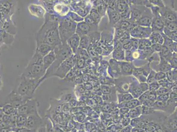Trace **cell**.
Segmentation results:
<instances>
[{
	"instance_id": "cell-43",
	"label": "cell",
	"mask_w": 177,
	"mask_h": 132,
	"mask_svg": "<svg viewBox=\"0 0 177 132\" xmlns=\"http://www.w3.org/2000/svg\"><path fill=\"white\" fill-rule=\"evenodd\" d=\"M123 68L124 71L126 73L131 72L132 71V68L131 66H130L129 64H127L123 65Z\"/></svg>"
},
{
	"instance_id": "cell-13",
	"label": "cell",
	"mask_w": 177,
	"mask_h": 132,
	"mask_svg": "<svg viewBox=\"0 0 177 132\" xmlns=\"http://www.w3.org/2000/svg\"><path fill=\"white\" fill-rule=\"evenodd\" d=\"M141 104H141V102L139 101V100L133 99L130 100L128 101L119 104L118 107L119 108H122V107H126L130 110V109H132V108L136 107V106H139Z\"/></svg>"
},
{
	"instance_id": "cell-40",
	"label": "cell",
	"mask_w": 177,
	"mask_h": 132,
	"mask_svg": "<svg viewBox=\"0 0 177 132\" xmlns=\"http://www.w3.org/2000/svg\"><path fill=\"white\" fill-rule=\"evenodd\" d=\"M155 74L154 72H151L150 73L147 79V82L148 83H151L154 82V80H155Z\"/></svg>"
},
{
	"instance_id": "cell-53",
	"label": "cell",
	"mask_w": 177,
	"mask_h": 132,
	"mask_svg": "<svg viewBox=\"0 0 177 132\" xmlns=\"http://www.w3.org/2000/svg\"><path fill=\"white\" fill-rule=\"evenodd\" d=\"M172 49L175 50V52H177V43H175L174 45L172 46Z\"/></svg>"
},
{
	"instance_id": "cell-33",
	"label": "cell",
	"mask_w": 177,
	"mask_h": 132,
	"mask_svg": "<svg viewBox=\"0 0 177 132\" xmlns=\"http://www.w3.org/2000/svg\"><path fill=\"white\" fill-rule=\"evenodd\" d=\"M157 94L156 91H150L148 93V100L152 101L155 102L157 100Z\"/></svg>"
},
{
	"instance_id": "cell-44",
	"label": "cell",
	"mask_w": 177,
	"mask_h": 132,
	"mask_svg": "<svg viewBox=\"0 0 177 132\" xmlns=\"http://www.w3.org/2000/svg\"><path fill=\"white\" fill-rule=\"evenodd\" d=\"M108 2H107V4L109 5V7L113 10H115L116 8V4L115 1H110Z\"/></svg>"
},
{
	"instance_id": "cell-50",
	"label": "cell",
	"mask_w": 177,
	"mask_h": 132,
	"mask_svg": "<svg viewBox=\"0 0 177 132\" xmlns=\"http://www.w3.org/2000/svg\"><path fill=\"white\" fill-rule=\"evenodd\" d=\"M122 45H121L120 42H118L116 44V51L121 50H122Z\"/></svg>"
},
{
	"instance_id": "cell-4",
	"label": "cell",
	"mask_w": 177,
	"mask_h": 132,
	"mask_svg": "<svg viewBox=\"0 0 177 132\" xmlns=\"http://www.w3.org/2000/svg\"><path fill=\"white\" fill-rule=\"evenodd\" d=\"M43 58L35 52L21 75L30 79H40L43 78L46 71L44 68Z\"/></svg>"
},
{
	"instance_id": "cell-55",
	"label": "cell",
	"mask_w": 177,
	"mask_h": 132,
	"mask_svg": "<svg viewBox=\"0 0 177 132\" xmlns=\"http://www.w3.org/2000/svg\"></svg>"
},
{
	"instance_id": "cell-36",
	"label": "cell",
	"mask_w": 177,
	"mask_h": 132,
	"mask_svg": "<svg viewBox=\"0 0 177 132\" xmlns=\"http://www.w3.org/2000/svg\"><path fill=\"white\" fill-rule=\"evenodd\" d=\"M170 66L168 63H162V64L160 66V70H161L163 72H166V71H168L170 70Z\"/></svg>"
},
{
	"instance_id": "cell-10",
	"label": "cell",
	"mask_w": 177,
	"mask_h": 132,
	"mask_svg": "<svg viewBox=\"0 0 177 132\" xmlns=\"http://www.w3.org/2000/svg\"><path fill=\"white\" fill-rule=\"evenodd\" d=\"M80 38L77 34H74L67 40L66 43L71 49L72 52L76 53L80 45Z\"/></svg>"
},
{
	"instance_id": "cell-29",
	"label": "cell",
	"mask_w": 177,
	"mask_h": 132,
	"mask_svg": "<svg viewBox=\"0 0 177 132\" xmlns=\"http://www.w3.org/2000/svg\"><path fill=\"white\" fill-rule=\"evenodd\" d=\"M160 86L158 82H154L149 84L148 86V89L150 91H157L160 88Z\"/></svg>"
},
{
	"instance_id": "cell-38",
	"label": "cell",
	"mask_w": 177,
	"mask_h": 132,
	"mask_svg": "<svg viewBox=\"0 0 177 132\" xmlns=\"http://www.w3.org/2000/svg\"><path fill=\"white\" fill-rule=\"evenodd\" d=\"M101 89L102 92L104 94L109 95L111 93V89L110 88L107 86H103L101 87Z\"/></svg>"
},
{
	"instance_id": "cell-17",
	"label": "cell",
	"mask_w": 177,
	"mask_h": 132,
	"mask_svg": "<svg viewBox=\"0 0 177 132\" xmlns=\"http://www.w3.org/2000/svg\"><path fill=\"white\" fill-rule=\"evenodd\" d=\"M27 116L23 114H18L16 120V126L18 128L23 127L26 123L27 118Z\"/></svg>"
},
{
	"instance_id": "cell-37",
	"label": "cell",
	"mask_w": 177,
	"mask_h": 132,
	"mask_svg": "<svg viewBox=\"0 0 177 132\" xmlns=\"http://www.w3.org/2000/svg\"><path fill=\"white\" fill-rule=\"evenodd\" d=\"M130 25V23L129 22L123 21L121 22L120 28L123 30H126L128 28H129Z\"/></svg>"
},
{
	"instance_id": "cell-52",
	"label": "cell",
	"mask_w": 177,
	"mask_h": 132,
	"mask_svg": "<svg viewBox=\"0 0 177 132\" xmlns=\"http://www.w3.org/2000/svg\"><path fill=\"white\" fill-rule=\"evenodd\" d=\"M46 128L45 126H41L40 128H39L38 132H46Z\"/></svg>"
},
{
	"instance_id": "cell-31",
	"label": "cell",
	"mask_w": 177,
	"mask_h": 132,
	"mask_svg": "<svg viewBox=\"0 0 177 132\" xmlns=\"http://www.w3.org/2000/svg\"><path fill=\"white\" fill-rule=\"evenodd\" d=\"M162 55L164 57H165L166 58L168 57L169 58V56L171 55L170 49H168V47L166 46H163L162 50H161Z\"/></svg>"
},
{
	"instance_id": "cell-11",
	"label": "cell",
	"mask_w": 177,
	"mask_h": 132,
	"mask_svg": "<svg viewBox=\"0 0 177 132\" xmlns=\"http://www.w3.org/2000/svg\"><path fill=\"white\" fill-rule=\"evenodd\" d=\"M55 48V47L46 43H41L37 44L35 52H38L41 56L44 57L50 52L54 50Z\"/></svg>"
},
{
	"instance_id": "cell-5",
	"label": "cell",
	"mask_w": 177,
	"mask_h": 132,
	"mask_svg": "<svg viewBox=\"0 0 177 132\" xmlns=\"http://www.w3.org/2000/svg\"><path fill=\"white\" fill-rule=\"evenodd\" d=\"M76 25L69 20H64L59 24L60 38L62 43H66L67 40L75 33Z\"/></svg>"
},
{
	"instance_id": "cell-34",
	"label": "cell",
	"mask_w": 177,
	"mask_h": 132,
	"mask_svg": "<svg viewBox=\"0 0 177 132\" xmlns=\"http://www.w3.org/2000/svg\"><path fill=\"white\" fill-rule=\"evenodd\" d=\"M166 74L163 72H160L155 74V80L160 81L162 79H165L166 77Z\"/></svg>"
},
{
	"instance_id": "cell-23",
	"label": "cell",
	"mask_w": 177,
	"mask_h": 132,
	"mask_svg": "<svg viewBox=\"0 0 177 132\" xmlns=\"http://www.w3.org/2000/svg\"><path fill=\"white\" fill-rule=\"evenodd\" d=\"M166 30L169 32H176L177 23L176 22H168L166 24Z\"/></svg>"
},
{
	"instance_id": "cell-8",
	"label": "cell",
	"mask_w": 177,
	"mask_h": 132,
	"mask_svg": "<svg viewBox=\"0 0 177 132\" xmlns=\"http://www.w3.org/2000/svg\"><path fill=\"white\" fill-rule=\"evenodd\" d=\"M38 106V103L36 100L30 99L18 108V113L26 115L27 116L31 115H37L38 114L37 110Z\"/></svg>"
},
{
	"instance_id": "cell-41",
	"label": "cell",
	"mask_w": 177,
	"mask_h": 132,
	"mask_svg": "<svg viewBox=\"0 0 177 132\" xmlns=\"http://www.w3.org/2000/svg\"><path fill=\"white\" fill-rule=\"evenodd\" d=\"M167 35L171 39L174 40L176 41L177 40V31L176 32H169V33H167Z\"/></svg>"
},
{
	"instance_id": "cell-56",
	"label": "cell",
	"mask_w": 177,
	"mask_h": 132,
	"mask_svg": "<svg viewBox=\"0 0 177 132\" xmlns=\"http://www.w3.org/2000/svg\"></svg>"
},
{
	"instance_id": "cell-35",
	"label": "cell",
	"mask_w": 177,
	"mask_h": 132,
	"mask_svg": "<svg viewBox=\"0 0 177 132\" xmlns=\"http://www.w3.org/2000/svg\"><path fill=\"white\" fill-rule=\"evenodd\" d=\"M157 95H162V94H166V93H169V89L166 88L162 87L159 88V89L156 91Z\"/></svg>"
},
{
	"instance_id": "cell-45",
	"label": "cell",
	"mask_w": 177,
	"mask_h": 132,
	"mask_svg": "<svg viewBox=\"0 0 177 132\" xmlns=\"http://www.w3.org/2000/svg\"><path fill=\"white\" fill-rule=\"evenodd\" d=\"M132 127L130 125H128L123 128L120 132H131Z\"/></svg>"
},
{
	"instance_id": "cell-48",
	"label": "cell",
	"mask_w": 177,
	"mask_h": 132,
	"mask_svg": "<svg viewBox=\"0 0 177 132\" xmlns=\"http://www.w3.org/2000/svg\"><path fill=\"white\" fill-rule=\"evenodd\" d=\"M124 32L123 30H122L121 28H118L117 30L116 31V36L118 38H120L123 36V34H124Z\"/></svg>"
},
{
	"instance_id": "cell-26",
	"label": "cell",
	"mask_w": 177,
	"mask_h": 132,
	"mask_svg": "<svg viewBox=\"0 0 177 132\" xmlns=\"http://www.w3.org/2000/svg\"><path fill=\"white\" fill-rule=\"evenodd\" d=\"M17 109H15L10 104H7L3 107V112L6 115H10L13 114Z\"/></svg>"
},
{
	"instance_id": "cell-51",
	"label": "cell",
	"mask_w": 177,
	"mask_h": 132,
	"mask_svg": "<svg viewBox=\"0 0 177 132\" xmlns=\"http://www.w3.org/2000/svg\"><path fill=\"white\" fill-rule=\"evenodd\" d=\"M135 72V74H136V75H141V74H142L143 73V70L139 69H138L136 70H135V72Z\"/></svg>"
},
{
	"instance_id": "cell-32",
	"label": "cell",
	"mask_w": 177,
	"mask_h": 132,
	"mask_svg": "<svg viewBox=\"0 0 177 132\" xmlns=\"http://www.w3.org/2000/svg\"><path fill=\"white\" fill-rule=\"evenodd\" d=\"M169 96H170V94L169 93L157 95V100L166 102L169 100Z\"/></svg>"
},
{
	"instance_id": "cell-12",
	"label": "cell",
	"mask_w": 177,
	"mask_h": 132,
	"mask_svg": "<svg viewBox=\"0 0 177 132\" xmlns=\"http://www.w3.org/2000/svg\"><path fill=\"white\" fill-rule=\"evenodd\" d=\"M56 58V55L54 50L50 52L43 58V65L46 71L52 64Z\"/></svg>"
},
{
	"instance_id": "cell-15",
	"label": "cell",
	"mask_w": 177,
	"mask_h": 132,
	"mask_svg": "<svg viewBox=\"0 0 177 132\" xmlns=\"http://www.w3.org/2000/svg\"><path fill=\"white\" fill-rule=\"evenodd\" d=\"M90 29L89 25L86 22H82L77 26V34L80 36L85 35L88 32Z\"/></svg>"
},
{
	"instance_id": "cell-3",
	"label": "cell",
	"mask_w": 177,
	"mask_h": 132,
	"mask_svg": "<svg viewBox=\"0 0 177 132\" xmlns=\"http://www.w3.org/2000/svg\"><path fill=\"white\" fill-rule=\"evenodd\" d=\"M56 55V58L54 63L52 64L47 70L46 71V74L43 78L40 79L39 82L41 83L43 80L50 76H53L59 66L64 61L72 55V51L68 45L66 43H61L56 46L54 49Z\"/></svg>"
},
{
	"instance_id": "cell-46",
	"label": "cell",
	"mask_w": 177,
	"mask_h": 132,
	"mask_svg": "<svg viewBox=\"0 0 177 132\" xmlns=\"http://www.w3.org/2000/svg\"><path fill=\"white\" fill-rule=\"evenodd\" d=\"M15 132H34L31 130H28L25 127H22V128H18L16 131Z\"/></svg>"
},
{
	"instance_id": "cell-1",
	"label": "cell",
	"mask_w": 177,
	"mask_h": 132,
	"mask_svg": "<svg viewBox=\"0 0 177 132\" xmlns=\"http://www.w3.org/2000/svg\"><path fill=\"white\" fill-rule=\"evenodd\" d=\"M36 44L46 43L56 47L62 43L57 20L46 21L36 34Z\"/></svg>"
},
{
	"instance_id": "cell-22",
	"label": "cell",
	"mask_w": 177,
	"mask_h": 132,
	"mask_svg": "<svg viewBox=\"0 0 177 132\" xmlns=\"http://www.w3.org/2000/svg\"><path fill=\"white\" fill-rule=\"evenodd\" d=\"M109 16H110V20L113 23H116V22H117L120 19V15L119 13L114 10L110 13Z\"/></svg>"
},
{
	"instance_id": "cell-20",
	"label": "cell",
	"mask_w": 177,
	"mask_h": 132,
	"mask_svg": "<svg viewBox=\"0 0 177 132\" xmlns=\"http://www.w3.org/2000/svg\"><path fill=\"white\" fill-rule=\"evenodd\" d=\"M137 22L141 26H149L151 24L152 19L149 17L145 16L139 19Z\"/></svg>"
},
{
	"instance_id": "cell-27",
	"label": "cell",
	"mask_w": 177,
	"mask_h": 132,
	"mask_svg": "<svg viewBox=\"0 0 177 132\" xmlns=\"http://www.w3.org/2000/svg\"><path fill=\"white\" fill-rule=\"evenodd\" d=\"M88 38L86 35L82 36L80 39V45L82 48L86 49L88 46Z\"/></svg>"
},
{
	"instance_id": "cell-14",
	"label": "cell",
	"mask_w": 177,
	"mask_h": 132,
	"mask_svg": "<svg viewBox=\"0 0 177 132\" xmlns=\"http://www.w3.org/2000/svg\"><path fill=\"white\" fill-rule=\"evenodd\" d=\"M116 8L119 13H121V16L127 17L128 14V7L127 3L123 1H119L116 5Z\"/></svg>"
},
{
	"instance_id": "cell-21",
	"label": "cell",
	"mask_w": 177,
	"mask_h": 132,
	"mask_svg": "<svg viewBox=\"0 0 177 132\" xmlns=\"http://www.w3.org/2000/svg\"><path fill=\"white\" fill-rule=\"evenodd\" d=\"M164 26V23L162 20L160 18H156L153 21L152 23L153 28L155 30H161Z\"/></svg>"
},
{
	"instance_id": "cell-30",
	"label": "cell",
	"mask_w": 177,
	"mask_h": 132,
	"mask_svg": "<svg viewBox=\"0 0 177 132\" xmlns=\"http://www.w3.org/2000/svg\"><path fill=\"white\" fill-rule=\"evenodd\" d=\"M139 45L140 49H145L151 46V42L147 40H142L139 42Z\"/></svg>"
},
{
	"instance_id": "cell-2",
	"label": "cell",
	"mask_w": 177,
	"mask_h": 132,
	"mask_svg": "<svg viewBox=\"0 0 177 132\" xmlns=\"http://www.w3.org/2000/svg\"><path fill=\"white\" fill-rule=\"evenodd\" d=\"M39 79L26 78L21 75L17 79L15 88L12 92L26 100H30L39 85Z\"/></svg>"
},
{
	"instance_id": "cell-49",
	"label": "cell",
	"mask_w": 177,
	"mask_h": 132,
	"mask_svg": "<svg viewBox=\"0 0 177 132\" xmlns=\"http://www.w3.org/2000/svg\"><path fill=\"white\" fill-rule=\"evenodd\" d=\"M132 43L130 41H128V42H127L123 45V47L124 49H126V50H129L132 47Z\"/></svg>"
},
{
	"instance_id": "cell-39",
	"label": "cell",
	"mask_w": 177,
	"mask_h": 132,
	"mask_svg": "<svg viewBox=\"0 0 177 132\" xmlns=\"http://www.w3.org/2000/svg\"><path fill=\"white\" fill-rule=\"evenodd\" d=\"M141 14V12L139 10H136V9H134L132 11V16L134 19H137L138 18L140 17Z\"/></svg>"
},
{
	"instance_id": "cell-18",
	"label": "cell",
	"mask_w": 177,
	"mask_h": 132,
	"mask_svg": "<svg viewBox=\"0 0 177 132\" xmlns=\"http://www.w3.org/2000/svg\"><path fill=\"white\" fill-rule=\"evenodd\" d=\"M166 104V101H163L157 100L154 102L152 107L154 108L155 111L164 112Z\"/></svg>"
},
{
	"instance_id": "cell-6",
	"label": "cell",
	"mask_w": 177,
	"mask_h": 132,
	"mask_svg": "<svg viewBox=\"0 0 177 132\" xmlns=\"http://www.w3.org/2000/svg\"><path fill=\"white\" fill-rule=\"evenodd\" d=\"M75 56L72 55L68 59H66L59 66L53 76H57L61 79H63L66 76L68 73L74 66L76 61Z\"/></svg>"
},
{
	"instance_id": "cell-28",
	"label": "cell",
	"mask_w": 177,
	"mask_h": 132,
	"mask_svg": "<svg viewBox=\"0 0 177 132\" xmlns=\"http://www.w3.org/2000/svg\"><path fill=\"white\" fill-rule=\"evenodd\" d=\"M164 16L166 19L167 20L168 22L176 21L177 17L174 13L168 12L166 13Z\"/></svg>"
},
{
	"instance_id": "cell-54",
	"label": "cell",
	"mask_w": 177,
	"mask_h": 132,
	"mask_svg": "<svg viewBox=\"0 0 177 132\" xmlns=\"http://www.w3.org/2000/svg\"><path fill=\"white\" fill-rule=\"evenodd\" d=\"M2 81L0 80V88H1V87L2 86Z\"/></svg>"
},
{
	"instance_id": "cell-24",
	"label": "cell",
	"mask_w": 177,
	"mask_h": 132,
	"mask_svg": "<svg viewBox=\"0 0 177 132\" xmlns=\"http://www.w3.org/2000/svg\"><path fill=\"white\" fill-rule=\"evenodd\" d=\"M142 115L144 116H147L151 114H153L154 112H156L154 108L152 107H149V106H142Z\"/></svg>"
},
{
	"instance_id": "cell-7",
	"label": "cell",
	"mask_w": 177,
	"mask_h": 132,
	"mask_svg": "<svg viewBox=\"0 0 177 132\" xmlns=\"http://www.w3.org/2000/svg\"><path fill=\"white\" fill-rule=\"evenodd\" d=\"M160 125L163 132H177V109L167 116Z\"/></svg>"
},
{
	"instance_id": "cell-19",
	"label": "cell",
	"mask_w": 177,
	"mask_h": 132,
	"mask_svg": "<svg viewBox=\"0 0 177 132\" xmlns=\"http://www.w3.org/2000/svg\"><path fill=\"white\" fill-rule=\"evenodd\" d=\"M118 103L128 101L134 98L131 94L128 93H121L118 94Z\"/></svg>"
},
{
	"instance_id": "cell-42",
	"label": "cell",
	"mask_w": 177,
	"mask_h": 132,
	"mask_svg": "<svg viewBox=\"0 0 177 132\" xmlns=\"http://www.w3.org/2000/svg\"><path fill=\"white\" fill-rule=\"evenodd\" d=\"M162 48L163 46L159 44H155L152 46V49L157 52L161 51Z\"/></svg>"
},
{
	"instance_id": "cell-9",
	"label": "cell",
	"mask_w": 177,
	"mask_h": 132,
	"mask_svg": "<svg viewBox=\"0 0 177 132\" xmlns=\"http://www.w3.org/2000/svg\"><path fill=\"white\" fill-rule=\"evenodd\" d=\"M42 119L39 115H31L28 116L24 127L35 132L42 125Z\"/></svg>"
},
{
	"instance_id": "cell-16",
	"label": "cell",
	"mask_w": 177,
	"mask_h": 132,
	"mask_svg": "<svg viewBox=\"0 0 177 132\" xmlns=\"http://www.w3.org/2000/svg\"><path fill=\"white\" fill-rule=\"evenodd\" d=\"M129 117L130 118H135L139 117L142 115V106L130 109L128 112Z\"/></svg>"
},
{
	"instance_id": "cell-25",
	"label": "cell",
	"mask_w": 177,
	"mask_h": 132,
	"mask_svg": "<svg viewBox=\"0 0 177 132\" xmlns=\"http://www.w3.org/2000/svg\"><path fill=\"white\" fill-rule=\"evenodd\" d=\"M152 42L156 44H159L161 45L164 41V39L158 33L153 34L152 37Z\"/></svg>"
},
{
	"instance_id": "cell-47",
	"label": "cell",
	"mask_w": 177,
	"mask_h": 132,
	"mask_svg": "<svg viewBox=\"0 0 177 132\" xmlns=\"http://www.w3.org/2000/svg\"><path fill=\"white\" fill-rule=\"evenodd\" d=\"M91 15H92L91 16L93 18V19L95 20H97L99 17V14L97 11H93L91 13Z\"/></svg>"
}]
</instances>
